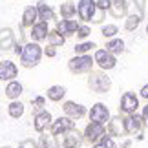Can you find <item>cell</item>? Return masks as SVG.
<instances>
[{"mask_svg":"<svg viewBox=\"0 0 148 148\" xmlns=\"http://www.w3.org/2000/svg\"><path fill=\"white\" fill-rule=\"evenodd\" d=\"M38 148H60L59 141H57L53 135H44L40 134V139H38Z\"/></svg>","mask_w":148,"mask_h":148,"instance_id":"484cf974","label":"cell"},{"mask_svg":"<svg viewBox=\"0 0 148 148\" xmlns=\"http://www.w3.org/2000/svg\"><path fill=\"white\" fill-rule=\"evenodd\" d=\"M146 35H148V26H146Z\"/></svg>","mask_w":148,"mask_h":148,"instance_id":"ee69618b","label":"cell"},{"mask_svg":"<svg viewBox=\"0 0 148 148\" xmlns=\"http://www.w3.org/2000/svg\"><path fill=\"white\" fill-rule=\"evenodd\" d=\"M93 60H95V64H97L102 71L113 70L115 64H117V57L112 55L108 49H97V51H95V55H93Z\"/></svg>","mask_w":148,"mask_h":148,"instance_id":"9c48e42d","label":"cell"},{"mask_svg":"<svg viewBox=\"0 0 148 148\" xmlns=\"http://www.w3.org/2000/svg\"><path fill=\"white\" fill-rule=\"evenodd\" d=\"M42 53H44V49L38 46V42H27L20 55V64L24 68H35L40 62Z\"/></svg>","mask_w":148,"mask_h":148,"instance_id":"7a4b0ae2","label":"cell"},{"mask_svg":"<svg viewBox=\"0 0 148 148\" xmlns=\"http://www.w3.org/2000/svg\"><path fill=\"white\" fill-rule=\"evenodd\" d=\"M37 13H38V18H40V22H49V20L55 18L53 9H51L48 4H44V2H38V5H37Z\"/></svg>","mask_w":148,"mask_h":148,"instance_id":"cb8c5ba5","label":"cell"},{"mask_svg":"<svg viewBox=\"0 0 148 148\" xmlns=\"http://www.w3.org/2000/svg\"><path fill=\"white\" fill-rule=\"evenodd\" d=\"M101 33H102V37L104 38H115V35L119 33V27L115 26V24H106V26H102L101 27Z\"/></svg>","mask_w":148,"mask_h":148,"instance_id":"f546056e","label":"cell"},{"mask_svg":"<svg viewBox=\"0 0 148 148\" xmlns=\"http://www.w3.org/2000/svg\"><path fill=\"white\" fill-rule=\"evenodd\" d=\"M95 4L101 11H110L112 8V0H95Z\"/></svg>","mask_w":148,"mask_h":148,"instance_id":"836d02e7","label":"cell"},{"mask_svg":"<svg viewBox=\"0 0 148 148\" xmlns=\"http://www.w3.org/2000/svg\"><path fill=\"white\" fill-rule=\"evenodd\" d=\"M31 42H40V40H46L48 35H49V29H48V22H37L35 26L31 27Z\"/></svg>","mask_w":148,"mask_h":148,"instance_id":"e0dca14e","label":"cell"},{"mask_svg":"<svg viewBox=\"0 0 148 148\" xmlns=\"http://www.w3.org/2000/svg\"><path fill=\"white\" fill-rule=\"evenodd\" d=\"M88 117H90L92 123H99V124H104V126L112 119L110 110H108V106L104 104V102H95V104L92 106V110L88 112Z\"/></svg>","mask_w":148,"mask_h":148,"instance_id":"52a82bcc","label":"cell"},{"mask_svg":"<svg viewBox=\"0 0 148 148\" xmlns=\"http://www.w3.org/2000/svg\"><path fill=\"white\" fill-rule=\"evenodd\" d=\"M68 90L64 86H59V84H55V86H49L48 88V99L51 102H60L62 99H64V95H66Z\"/></svg>","mask_w":148,"mask_h":148,"instance_id":"7402d4cb","label":"cell"},{"mask_svg":"<svg viewBox=\"0 0 148 148\" xmlns=\"http://www.w3.org/2000/svg\"><path fill=\"white\" fill-rule=\"evenodd\" d=\"M139 95L143 97L145 101H148V84H145L143 88H141V92H139Z\"/></svg>","mask_w":148,"mask_h":148,"instance_id":"f35d334b","label":"cell"},{"mask_svg":"<svg viewBox=\"0 0 148 148\" xmlns=\"http://www.w3.org/2000/svg\"><path fill=\"white\" fill-rule=\"evenodd\" d=\"M31 104H33V112L38 113L44 110V106H46V97H42V95H37L35 99H31Z\"/></svg>","mask_w":148,"mask_h":148,"instance_id":"1f68e13d","label":"cell"},{"mask_svg":"<svg viewBox=\"0 0 148 148\" xmlns=\"http://www.w3.org/2000/svg\"><path fill=\"white\" fill-rule=\"evenodd\" d=\"M88 88L95 93H108L112 88V79L102 70L88 73Z\"/></svg>","mask_w":148,"mask_h":148,"instance_id":"6da1fadb","label":"cell"},{"mask_svg":"<svg viewBox=\"0 0 148 148\" xmlns=\"http://www.w3.org/2000/svg\"><path fill=\"white\" fill-rule=\"evenodd\" d=\"M51 123H53V117L48 110H42L33 115V128L37 134H44L48 128H51Z\"/></svg>","mask_w":148,"mask_h":148,"instance_id":"8fae6325","label":"cell"},{"mask_svg":"<svg viewBox=\"0 0 148 148\" xmlns=\"http://www.w3.org/2000/svg\"><path fill=\"white\" fill-rule=\"evenodd\" d=\"M139 24H141V15L134 13V15H130L126 18V22H124V29H126V31H134V29L139 27Z\"/></svg>","mask_w":148,"mask_h":148,"instance_id":"83f0119b","label":"cell"},{"mask_svg":"<svg viewBox=\"0 0 148 148\" xmlns=\"http://www.w3.org/2000/svg\"><path fill=\"white\" fill-rule=\"evenodd\" d=\"M112 15L115 16V18H119V16H124L128 11V2L126 0H112Z\"/></svg>","mask_w":148,"mask_h":148,"instance_id":"603a6c76","label":"cell"},{"mask_svg":"<svg viewBox=\"0 0 148 148\" xmlns=\"http://www.w3.org/2000/svg\"><path fill=\"white\" fill-rule=\"evenodd\" d=\"M5 97L11 99V101H18V97L22 95V92H24V86L18 82V81H11L8 82V86H5Z\"/></svg>","mask_w":148,"mask_h":148,"instance_id":"ffe728a7","label":"cell"},{"mask_svg":"<svg viewBox=\"0 0 148 148\" xmlns=\"http://www.w3.org/2000/svg\"><path fill=\"white\" fill-rule=\"evenodd\" d=\"M90 33H92V29H90L88 26H79V29H77L75 35H77L79 38H86V37L90 35Z\"/></svg>","mask_w":148,"mask_h":148,"instance_id":"e575fe53","label":"cell"},{"mask_svg":"<svg viewBox=\"0 0 148 148\" xmlns=\"http://www.w3.org/2000/svg\"><path fill=\"white\" fill-rule=\"evenodd\" d=\"M123 124H124V134L126 135H137L139 132H143L145 128V121L139 113H132V115H124L123 117Z\"/></svg>","mask_w":148,"mask_h":148,"instance_id":"ba28073f","label":"cell"},{"mask_svg":"<svg viewBox=\"0 0 148 148\" xmlns=\"http://www.w3.org/2000/svg\"><path fill=\"white\" fill-rule=\"evenodd\" d=\"M99 143L102 145V146H104V148H117V143H115V139H113V137H110V135H104V137H102L101 141H99Z\"/></svg>","mask_w":148,"mask_h":148,"instance_id":"d6a6232c","label":"cell"},{"mask_svg":"<svg viewBox=\"0 0 148 148\" xmlns=\"http://www.w3.org/2000/svg\"><path fill=\"white\" fill-rule=\"evenodd\" d=\"M37 18H38V13H37V8L33 5H27L22 13V27H33L37 24Z\"/></svg>","mask_w":148,"mask_h":148,"instance_id":"d6986e66","label":"cell"},{"mask_svg":"<svg viewBox=\"0 0 148 148\" xmlns=\"http://www.w3.org/2000/svg\"><path fill=\"white\" fill-rule=\"evenodd\" d=\"M141 117H143L145 121V128H148V102L143 106V112H141Z\"/></svg>","mask_w":148,"mask_h":148,"instance_id":"d590c367","label":"cell"},{"mask_svg":"<svg viewBox=\"0 0 148 148\" xmlns=\"http://www.w3.org/2000/svg\"><path fill=\"white\" fill-rule=\"evenodd\" d=\"M106 134L110 135V137H123L124 135V124H123V117H112L110 121L106 124Z\"/></svg>","mask_w":148,"mask_h":148,"instance_id":"9a60e30c","label":"cell"},{"mask_svg":"<svg viewBox=\"0 0 148 148\" xmlns=\"http://www.w3.org/2000/svg\"><path fill=\"white\" fill-rule=\"evenodd\" d=\"M95 8H97L95 0H81L79 5H77L79 18L84 20V22H90V20L93 18V15H95Z\"/></svg>","mask_w":148,"mask_h":148,"instance_id":"7c38bea8","label":"cell"},{"mask_svg":"<svg viewBox=\"0 0 148 148\" xmlns=\"http://www.w3.org/2000/svg\"><path fill=\"white\" fill-rule=\"evenodd\" d=\"M135 139H137V141H143V139H145V134H143V132H139L137 135H135Z\"/></svg>","mask_w":148,"mask_h":148,"instance_id":"60d3db41","label":"cell"},{"mask_svg":"<svg viewBox=\"0 0 148 148\" xmlns=\"http://www.w3.org/2000/svg\"><path fill=\"white\" fill-rule=\"evenodd\" d=\"M44 55H46V57H55V55H57L55 46H48L46 49H44Z\"/></svg>","mask_w":148,"mask_h":148,"instance_id":"8d00e7d4","label":"cell"},{"mask_svg":"<svg viewBox=\"0 0 148 148\" xmlns=\"http://www.w3.org/2000/svg\"><path fill=\"white\" fill-rule=\"evenodd\" d=\"M0 148H11V146H0Z\"/></svg>","mask_w":148,"mask_h":148,"instance_id":"7bdbcfd3","label":"cell"},{"mask_svg":"<svg viewBox=\"0 0 148 148\" xmlns=\"http://www.w3.org/2000/svg\"><path fill=\"white\" fill-rule=\"evenodd\" d=\"M13 51H15V55H22V51H24V46L22 44H18V42H15V46H13Z\"/></svg>","mask_w":148,"mask_h":148,"instance_id":"74e56055","label":"cell"},{"mask_svg":"<svg viewBox=\"0 0 148 148\" xmlns=\"http://www.w3.org/2000/svg\"><path fill=\"white\" fill-rule=\"evenodd\" d=\"M59 141L60 148H81L84 143V135L79 132V130H70L68 134L62 135V139H57Z\"/></svg>","mask_w":148,"mask_h":148,"instance_id":"30bf717a","label":"cell"},{"mask_svg":"<svg viewBox=\"0 0 148 148\" xmlns=\"http://www.w3.org/2000/svg\"><path fill=\"white\" fill-rule=\"evenodd\" d=\"M93 64H95V60L90 55H75L73 59L68 60V68H70V71L75 73V75L93 71Z\"/></svg>","mask_w":148,"mask_h":148,"instance_id":"3957f363","label":"cell"},{"mask_svg":"<svg viewBox=\"0 0 148 148\" xmlns=\"http://www.w3.org/2000/svg\"><path fill=\"white\" fill-rule=\"evenodd\" d=\"M24 104H22L20 101H11L9 106H8V113L11 119H20L22 115H24Z\"/></svg>","mask_w":148,"mask_h":148,"instance_id":"d4e9b609","label":"cell"},{"mask_svg":"<svg viewBox=\"0 0 148 148\" xmlns=\"http://www.w3.org/2000/svg\"><path fill=\"white\" fill-rule=\"evenodd\" d=\"M139 97L135 95L134 92H124L123 97H121V102H119V112L123 115H132V113H137L139 110Z\"/></svg>","mask_w":148,"mask_h":148,"instance_id":"5b68a950","label":"cell"},{"mask_svg":"<svg viewBox=\"0 0 148 148\" xmlns=\"http://www.w3.org/2000/svg\"><path fill=\"white\" fill-rule=\"evenodd\" d=\"M132 145H134L132 139H124L123 143H121V148H132Z\"/></svg>","mask_w":148,"mask_h":148,"instance_id":"ab89813d","label":"cell"},{"mask_svg":"<svg viewBox=\"0 0 148 148\" xmlns=\"http://www.w3.org/2000/svg\"><path fill=\"white\" fill-rule=\"evenodd\" d=\"M18 75V68L13 60H2L0 62V81H15V77Z\"/></svg>","mask_w":148,"mask_h":148,"instance_id":"5bb4252c","label":"cell"},{"mask_svg":"<svg viewBox=\"0 0 148 148\" xmlns=\"http://www.w3.org/2000/svg\"><path fill=\"white\" fill-rule=\"evenodd\" d=\"M97 46H95V42H81V44H75V55H86L88 51L95 49Z\"/></svg>","mask_w":148,"mask_h":148,"instance_id":"4dcf8cb0","label":"cell"},{"mask_svg":"<svg viewBox=\"0 0 148 148\" xmlns=\"http://www.w3.org/2000/svg\"><path fill=\"white\" fill-rule=\"evenodd\" d=\"M77 29H79L77 20H64V18H62L60 22H57V27H55V31H57V33H60L62 37L75 35Z\"/></svg>","mask_w":148,"mask_h":148,"instance_id":"2e32d148","label":"cell"},{"mask_svg":"<svg viewBox=\"0 0 148 148\" xmlns=\"http://www.w3.org/2000/svg\"><path fill=\"white\" fill-rule=\"evenodd\" d=\"M124 48H126V44H124V40L123 38H110V40L106 42V49L110 51L112 55H121V53H124Z\"/></svg>","mask_w":148,"mask_h":148,"instance_id":"44dd1931","label":"cell"},{"mask_svg":"<svg viewBox=\"0 0 148 148\" xmlns=\"http://www.w3.org/2000/svg\"><path fill=\"white\" fill-rule=\"evenodd\" d=\"M82 135H84V141H86V143L95 145V143H99V141L106 135V126H104V124H99V123H92V121H90L86 124V128H84Z\"/></svg>","mask_w":148,"mask_h":148,"instance_id":"8992f818","label":"cell"},{"mask_svg":"<svg viewBox=\"0 0 148 148\" xmlns=\"http://www.w3.org/2000/svg\"><path fill=\"white\" fill-rule=\"evenodd\" d=\"M93 148H104V146H102L101 143H95V145H93Z\"/></svg>","mask_w":148,"mask_h":148,"instance_id":"b9f144b4","label":"cell"},{"mask_svg":"<svg viewBox=\"0 0 148 148\" xmlns=\"http://www.w3.org/2000/svg\"><path fill=\"white\" fill-rule=\"evenodd\" d=\"M64 42H66V37H62L60 33H57V31H49V35H48V44L49 46H64Z\"/></svg>","mask_w":148,"mask_h":148,"instance_id":"f1b7e54d","label":"cell"},{"mask_svg":"<svg viewBox=\"0 0 148 148\" xmlns=\"http://www.w3.org/2000/svg\"><path fill=\"white\" fill-rule=\"evenodd\" d=\"M15 46V37L11 27H4L0 29V51H8Z\"/></svg>","mask_w":148,"mask_h":148,"instance_id":"ac0fdd59","label":"cell"},{"mask_svg":"<svg viewBox=\"0 0 148 148\" xmlns=\"http://www.w3.org/2000/svg\"><path fill=\"white\" fill-rule=\"evenodd\" d=\"M75 119H71V117H59V119H55L53 123H51V128H49V132L51 135H53L55 139H60L64 134H68L70 130H75Z\"/></svg>","mask_w":148,"mask_h":148,"instance_id":"277c9868","label":"cell"},{"mask_svg":"<svg viewBox=\"0 0 148 148\" xmlns=\"http://www.w3.org/2000/svg\"><path fill=\"white\" fill-rule=\"evenodd\" d=\"M62 110H64V113L68 117H71V119H82L84 115L88 113L86 110V106H82V104H77V102H73V101H66L64 104H62Z\"/></svg>","mask_w":148,"mask_h":148,"instance_id":"4fadbf2b","label":"cell"},{"mask_svg":"<svg viewBox=\"0 0 148 148\" xmlns=\"http://www.w3.org/2000/svg\"><path fill=\"white\" fill-rule=\"evenodd\" d=\"M77 13V5L73 2H66L60 5V15L64 20H73V15Z\"/></svg>","mask_w":148,"mask_h":148,"instance_id":"4316f807","label":"cell"}]
</instances>
